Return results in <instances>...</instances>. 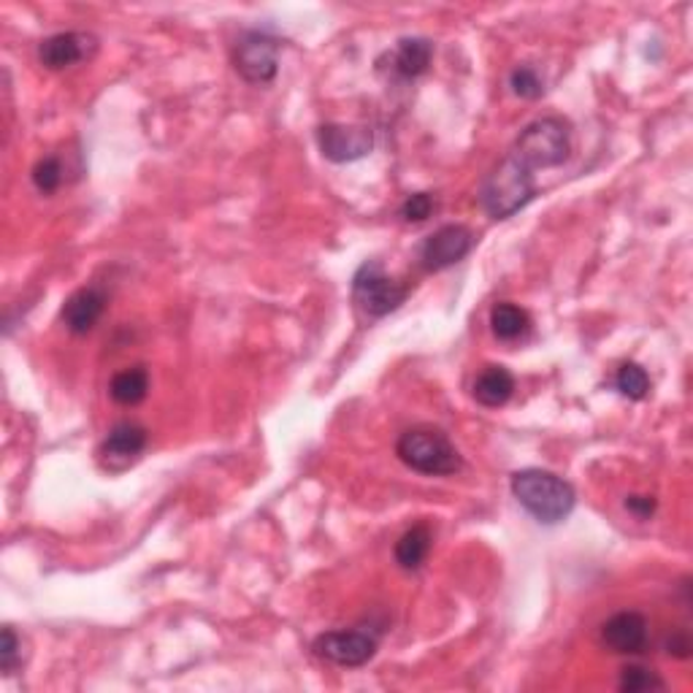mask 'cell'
Masks as SVG:
<instances>
[{
	"label": "cell",
	"mask_w": 693,
	"mask_h": 693,
	"mask_svg": "<svg viewBox=\"0 0 693 693\" xmlns=\"http://www.w3.org/2000/svg\"><path fill=\"white\" fill-rule=\"evenodd\" d=\"M474 246V231L466 226H442L433 231L420 246V266L422 272L437 274L444 268L455 266L463 257L472 252Z\"/></svg>",
	"instance_id": "obj_7"
},
{
	"label": "cell",
	"mask_w": 693,
	"mask_h": 693,
	"mask_svg": "<svg viewBox=\"0 0 693 693\" xmlns=\"http://www.w3.org/2000/svg\"><path fill=\"white\" fill-rule=\"evenodd\" d=\"M409 296V287L404 282L387 277L385 268L377 261L363 263L352 277V298L369 317H385L396 312Z\"/></svg>",
	"instance_id": "obj_5"
},
{
	"label": "cell",
	"mask_w": 693,
	"mask_h": 693,
	"mask_svg": "<svg viewBox=\"0 0 693 693\" xmlns=\"http://www.w3.org/2000/svg\"><path fill=\"white\" fill-rule=\"evenodd\" d=\"M312 650L320 659L337 663V667H363L377 653V639L369 631L346 628V631H326L315 639Z\"/></svg>",
	"instance_id": "obj_8"
},
{
	"label": "cell",
	"mask_w": 693,
	"mask_h": 693,
	"mask_svg": "<svg viewBox=\"0 0 693 693\" xmlns=\"http://www.w3.org/2000/svg\"><path fill=\"white\" fill-rule=\"evenodd\" d=\"M109 393L122 407H136V404L144 402L146 393H150V374H146L144 366L122 369V372H117L111 377Z\"/></svg>",
	"instance_id": "obj_17"
},
{
	"label": "cell",
	"mask_w": 693,
	"mask_h": 693,
	"mask_svg": "<svg viewBox=\"0 0 693 693\" xmlns=\"http://www.w3.org/2000/svg\"><path fill=\"white\" fill-rule=\"evenodd\" d=\"M656 507H659V502H656L653 496H628L626 498V509L631 515H637L639 520H648L650 515L656 513Z\"/></svg>",
	"instance_id": "obj_25"
},
{
	"label": "cell",
	"mask_w": 693,
	"mask_h": 693,
	"mask_svg": "<svg viewBox=\"0 0 693 693\" xmlns=\"http://www.w3.org/2000/svg\"><path fill=\"white\" fill-rule=\"evenodd\" d=\"M509 87L518 98H526V101H537L539 96L544 92V81L539 76V70L534 66H518L509 74Z\"/></svg>",
	"instance_id": "obj_22"
},
{
	"label": "cell",
	"mask_w": 693,
	"mask_h": 693,
	"mask_svg": "<svg viewBox=\"0 0 693 693\" xmlns=\"http://www.w3.org/2000/svg\"><path fill=\"white\" fill-rule=\"evenodd\" d=\"M602 642L618 656L642 653V650L648 648V620H645L642 613L624 609V613L604 620Z\"/></svg>",
	"instance_id": "obj_11"
},
{
	"label": "cell",
	"mask_w": 693,
	"mask_h": 693,
	"mask_svg": "<svg viewBox=\"0 0 693 693\" xmlns=\"http://www.w3.org/2000/svg\"><path fill=\"white\" fill-rule=\"evenodd\" d=\"M146 442H150V437H146L144 426H139V422H131V420H122V422H117V426L109 431V437L103 439L101 450H98V461H101V466L106 469V472L120 474L139 461L141 452L146 450Z\"/></svg>",
	"instance_id": "obj_10"
},
{
	"label": "cell",
	"mask_w": 693,
	"mask_h": 693,
	"mask_svg": "<svg viewBox=\"0 0 693 693\" xmlns=\"http://www.w3.org/2000/svg\"><path fill=\"white\" fill-rule=\"evenodd\" d=\"M569 152H572V125L563 117H539L528 122L513 146V155L531 172L563 166Z\"/></svg>",
	"instance_id": "obj_4"
},
{
	"label": "cell",
	"mask_w": 693,
	"mask_h": 693,
	"mask_svg": "<svg viewBox=\"0 0 693 693\" xmlns=\"http://www.w3.org/2000/svg\"><path fill=\"white\" fill-rule=\"evenodd\" d=\"M618 689L624 693H645V691H663L667 683L648 667H639V663H628L620 672Z\"/></svg>",
	"instance_id": "obj_20"
},
{
	"label": "cell",
	"mask_w": 693,
	"mask_h": 693,
	"mask_svg": "<svg viewBox=\"0 0 693 693\" xmlns=\"http://www.w3.org/2000/svg\"><path fill=\"white\" fill-rule=\"evenodd\" d=\"M515 393V377L504 366H487L474 382V398L487 409L504 407Z\"/></svg>",
	"instance_id": "obj_15"
},
{
	"label": "cell",
	"mask_w": 693,
	"mask_h": 693,
	"mask_svg": "<svg viewBox=\"0 0 693 693\" xmlns=\"http://www.w3.org/2000/svg\"><path fill=\"white\" fill-rule=\"evenodd\" d=\"M98 50V41L90 33H55L38 44V61L46 68L63 70L87 61Z\"/></svg>",
	"instance_id": "obj_12"
},
{
	"label": "cell",
	"mask_w": 693,
	"mask_h": 693,
	"mask_svg": "<svg viewBox=\"0 0 693 693\" xmlns=\"http://www.w3.org/2000/svg\"><path fill=\"white\" fill-rule=\"evenodd\" d=\"M433 209H437V201H433L431 193H415L402 204V217L407 222H426L433 215Z\"/></svg>",
	"instance_id": "obj_24"
},
{
	"label": "cell",
	"mask_w": 693,
	"mask_h": 693,
	"mask_svg": "<svg viewBox=\"0 0 693 693\" xmlns=\"http://www.w3.org/2000/svg\"><path fill=\"white\" fill-rule=\"evenodd\" d=\"M317 146L322 157L331 163L361 161L372 152L374 133L366 125H342V122H326L317 128Z\"/></svg>",
	"instance_id": "obj_9"
},
{
	"label": "cell",
	"mask_w": 693,
	"mask_h": 693,
	"mask_svg": "<svg viewBox=\"0 0 693 693\" xmlns=\"http://www.w3.org/2000/svg\"><path fill=\"white\" fill-rule=\"evenodd\" d=\"M431 528L426 522H417L407 534H402V539L396 542V563L402 569H407V572H415V569L422 566L428 553H431Z\"/></svg>",
	"instance_id": "obj_16"
},
{
	"label": "cell",
	"mask_w": 693,
	"mask_h": 693,
	"mask_svg": "<svg viewBox=\"0 0 693 693\" xmlns=\"http://www.w3.org/2000/svg\"><path fill=\"white\" fill-rule=\"evenodd\" d=\"M491 328L502 342H515V339H520L531 328V317L518 304L504 301L491 309Z\"/></svg>",
	"instance_id": "obj_18"
},
{
	"label": "cell",
	"mask_w": 693,
	"mask_h": 693,
	"mask_svg": "<svg viewBox=\"0 0 693 693\" xmlns=\"http://www.w3.org/2000/svg\"><path fill=\"white\" fill-rule=\"evenodd\" d=\"M279 41L263 31H250L239 38L233 50V66L250 85H268L279 70Z\"/></svg>",
	"instance_id": "obj_6"
},
{
	"label": "cell",
	"mask_w": 693,
	"mask_h": 693,
	"mask_svg": "<svg viewBox=\"0 0 693 693\" xmlns=\"http://www.w3.org/2000/svg\"><path fill=\"white\" fill-rule=\"evenodd\" d=\"M667 653L674 656V659H689L691 656V639L685 631H674L672 637L667 639Z\"/></svg>",
	"instance_id": "obj_26"
},
{
	"label": "cell",
	"mask_w": 693,
	"mask_h": 693,
	"mask_svg": "<svg viewBox=\"0 0 693 693\" xmlns=\"http://www.w3.org/2000/svg\"><path fill=\"white\" fill-rule=\"evenodd\" d=\"M537 196L531 168H526L515 155H507L480 187V204L493 220H509L526 209Z\"/></svg>",
	"instance_id": "obj_2"
},
{
	"label": "cell",
	"mask_w": 693,
	"mask_h": 693,
	"mask_svg": "<svg viewBox=\"0 0 693 693\" xmlns=\"http://www.w3.org/2000/svg\"><path fill=\"white\" fill-rule=\"evenodd\" d=\"M20 648H22V639L16 637L14 628L6 626L3 637H0V669H3L6 674H11L22 663Z\"/></svg>",
	"instance_id": "obj_23"
},
{
	"label": "cell",
	"mask_w": 693,
	"mask_h": 693,
	"mask_svg": "<svg viewBox=\"0 0 693 693\" xmlns=\"http://www.w3.org/2000/svg\"><path fill=\"white\" fill-rule=\"evenodd\" d=\"M615 387L620 391V396L631 398V402H642L650 393V377L639 363H624L615 374Z\"/></svg>",
	"instance_id": "obj_19"
},
{
	"label": "cell",
	"mask_w": 693,
	"mask_h": 693,
	"mask_svg": "<svg viewBox=\"0 0 693 693\" xmlns=\"http://www.w3.org/2000/svg\"><path fill=\"white\" fill-rule=\"evenodd\" d=\"M509 487H513V496L518 498L520 507L544 526L563 522L578 504V493H574L572 483H566L553 472H544V469L515 472Z\"/></svg>",
	"instance_id": "obj_1"
},
{
	"label": "cell",
	"mask_w": 693,
	"mask_h": 693,
	"mask_svg": "<svg viewBox=\"0 0 693 693\" xmlns=\"http://www.w3.org/2000/svg\"><path fill=\"white\" fill-rule=\"evenodd\" d=\"M103 309H106V293L101 290V287H81V290H76L74 296L66 298L61 317L70 333L85 337V333H90L92 328H96V322L101 320Z\"/></svg>",
	"instance_id": "obj_13"
},
{
	"label": "cell",
	"mask_w": 693,
	"mask_h": 693,
	"mask_svg": "<svg viewBox=\"0 0 693 693\" xmlns=\"http://www.w3.org/2000/svg\"><path fill=\"white\" fill-rule=\"evenodd\" d=\"M31 179H33L35 190L44 193V196H52V193H55L57 187L63 185V163H61V157H55V155L41 157V161L33 166Z\"/></svg>",
	"instance_id": "obj_21"
},
{
	"label": "cell",
	"mask_w": 693,
	"mask_h": 693,
	"mask_svg": "<svg viewBox=\"0 0 693 693\" xmlns=\"http://www.w3.org/2000/svg\"><path fill=\"white\" fill-rule=\"evenodd\" d=\"M396 455L404 466L426 477H450L463 469L461 452L439 428H409L396 442Z\"/></svg>",
	"instance_id": "obj_3"
},
{
	"label": "cell",
	"mask_w": 693,
	"mask_h": 693,
	"mask_svg": "<svg viewBox=\"0 0 693 693\" xmlns=\"http://www.w3.org/2000/svg\"><path fill=\"white\" fill-rule=\"evenodd\" d=\"M433 57V44L428 38H402L398 41L396 52L391 55V68L393 74L402 76V79H417L431 66Z\"/></svg>",
	"instance_id": "obj_14"
}]
</instances>
